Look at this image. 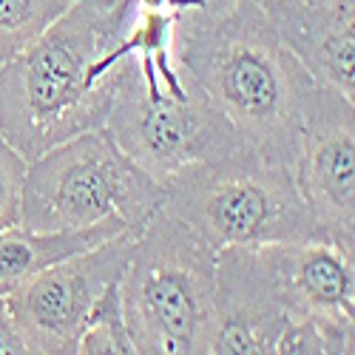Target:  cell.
<instances>
[{
  "mask_svg": "<svg viewBox=\"0 0 355 355\" xmlns=\"http://www.w3.org/2000/svg\"><path fill=\"white\" fill-rule=\"evenodd\" d=\"M171 51L250 151L293 171L318 83L282 43L261 3L245 0L225 12H176Z\"/></svg>",
  "mask_w": 355,
  "mask_h": 355,
  "instance_id": "obj_1",
  "label": "cell"
},
{
  "mask_svg": "<svg viewBox=\"0 0 355 355\" xmlns=\"http://www.w3.org/2000/svg\"><path fill=\"white\" fill-rule=\"evenodd\" d=\"M137 12V0H74L32 46L0 66V134L26 162L105 125L125 57L100 83H88V69L128 32Z\"/></svg>",
  "mask_w": 355,
  "mask_h": 355,
  "instance_id": "obj_2",
  "label": "cell"
},
{
  "mask_svg": "<svg viewBox=\"0 0 355 355\" xmlns=\"http://www.w3.org/2000/svg\"><path fill=\"white\" fill-rule=\"evenodd\" d=\"M165 185V208L211 250L327 239L287 165L250 148L185 165Z\"/></svg>",
  "mask_w": 355,
  "mask_h": 355,
  "instance_id": "obj_3",
  "label": "cell"
},
{
  "mask_svg": "<svg viewBox=\"0 0 355 355\" xmlns=\"http://www.w3.org/2000/svg\"><path fill=\"white\" fill-rule=\"evenodd\" d=\"M216 250L165 205L134 242L120 279L125 327L142 355H211Z\"/></svg>",
  "mask_w": 355,
  "mask_h": 355,
  "instance_id": "obj_4",
  "label": "cell"
},
{
  "mask_svg": "<svg viewBox=\"0 0 355 355\" xmlns=\"http://www.w3.org/2000/svg\"><path fill=\"white\" fill-rule=\"evenodd\" d=\"M165 205V185L145 173L105 125L83 131L28 162L20 227L80 230L120 219L139 233Z\"/></svg>",
  "mask_w": 355,
  "mask_h": 355,
  "instance_id": "obj_5",
  "label": "cell"
},
{
  "mask_svg": "<svg viewBox=\"0 0 355 355\" xmlns=\"http://www.w3.org/2000/svg\"><path fill=\"white\" fill-rule=\"evenodd\" d=\"M134 242L137 233H120L54 261L6 295V307L28 352L66 355L77 349L88 313L111 282L123 279Z\"/></svg>",
  "mask_w": 355,
  "mask_h": 355,
  "instance_id": "obj_6",
  "label": "cell"
},
{
  "mask_svg": "<svg viewBox=\"0 0 355 355\" xmlns=\"http://www.w3.org/2000/svg\"><path fill=\"white\" fill-rule=\"evenodd\" d=\"M293 180L327 239L355 256V100L313 88Z\"/></svg>",
  "mask_w": 355,
  "mask_h": 355,
  "instance_id": "obj_7",
  "label": "cell"
},
{
  "mask_svg": "<svg viewBox=\"0 0 355 355\" xmlns=\"http://www.w3.org/2000/svg\"><path fill=\"white\" fill-rule=\"evenodd\" d=\"M287 310L264 270L256 248H225L216 253L214 336L216 355H276L287 327Z\"/></svg>",
  "mask_w": 355,
  "mask_h": 355,
  "instance_id": "obj_8",
  "label": "cell"
},
{
  "mask_svg": "<svg viewBox=\"0 0 355 355\" xmlns=\"http://www.w3.org/2000/svg\"><path fill=\"white\" fill-rule=\"evenodd\" d=\"M256 250L290 318L310 315L355 327L352 253L324 239L259 245Z\"/></svg>",
  "mask_w": 355,
  "mask_h": 355,
  "instance_id": "obj_9",
  "label": "cell"
},
{
  "mask_svg": "<svg viewBox=\"0 0 355 355\" xmlns=\"http://www.w3.org/2000/svg\"><path fill=\"white\" fill-rule=\"evenodd\" d=\"M261 9L318 85L355 100V0H264Z\"/></svg>",
  "mask_w": 355,
  "mask_h": 355,
  "instance_id": "obj_10",
  "label": "cell"
},
{
  "mask_svg": "<svg viewBox=\"0 0 355 355\" xmlns=\"http://www.w3.org/2000/svg\"><path fill=\"white\" fill-rule=\"evenodd\" d=\"M120 233H131V230L114 216L80 230L43 233V230H28L20 225L0 230V295L6 299L15 287L28 282L35 273L51 268L54 261L83 253Z\"/></svg>",
  "mask_w": 355,
  "mask_h": 355,
  "instance_id": "obj_11",
  "label": "cell"
},
{
  "mask_svg": "<svg viewBox=\"0 0 355 355\" xmlns=\"http://www.w3.org/2000/svg\"><path fill=\"white\" fill-rule=\"evenodd\" d=\"M74 0H0V66L32 46Z\"/></svg>",
  "mask_w": 355,
  "mask_h": 355,
  "instance_id": "obj_12",
  "label": "cell"
},
{
  "mask_svg": "<svg viewBox=\"0 0 355 355\" xmlns=\"http://www.w3.org/2000/svg\"><path fill=\"white\" fill-rule=\"evenodd\" d=\"M80 355H131L134 341L125 327V315H123V299H120V279L111 282L100 299L94 302L92 313L85 318L83 336L77 341Z\"/></svg>",
  "mask_w": 355,
  "mask_h": 355,
  "instance_id": "obj_13",
  "label": "cell"
},
{
  "mask_svg": "<svg viewBox=\"0 0 355 355\" xmlns=\"http://www.w3.org/2000/svg\"><path fill=\"white\" fill-rule=\"evenodd\" d=\"M28 162L0 134V230L20 222V202Z\"/></svg>",
  "mask_w": 355,
  "mask_h": 355,
  "instance_id": "obj_14",
  "label": "cell"
},
{
  "mask_svg": "<svg viewBox=\"0 0 355 355\" xmlns=\"http://www.w3.org/2000/svg\"><path fill=\"white\" fill-rule=\"evenodd\" d=\"M0 352H9V355H20V352H28L15 321H12V313L6 307V299L0 295Z\"/></svg>",
  "mask_w": 355,
  "mask_h": 355,
  "instance_id": "obj_15",
  "label": "cell"
},
{
  "mask_svg": "<svg viewBox=\"0 0 355 355\" xmlns=\"http://www.w3.org/2000/svg\"><path fill=\"white\" fill-rule=\"evenodd\" d=\"M139 9H165V12H182V9H202V0H137Z\"/></svg>",
  "mask_w": 355,
  "mask_h": 355,
  "instance_id": "obj_16",
  "label": "cell"
},
{
  "mask_svg": "<svg viewBox=\"0 0 355 355\" xmlns=\"http://www.w3.org/2000/svg\"><path fill=\"white\" fill-rule=\"evenodd\" d=\"M236 3H245V0H202V12H225ZM253 3H264V0H253Z\"/></svg>",
  "mask_w": 355,
  "mask_h": 355,
  "instance_id": "obj_17",
  "label": "cell"
},
{
  "mask_svg": "<svg viewBox=\"0 0 355 355\" xmlns=\"http://www.w3.org/2000/svg\"><path fill=\"white\" fill-rule=\"evenodd\" d=\"M307 3H338V0H307Z\"/></svg>",
  "mask_w": 355,
  "mask_h": 355,
  "instance_id": "obj_18",
  "label": "cell"
}]
</instances>
